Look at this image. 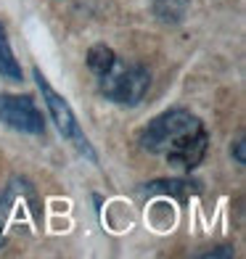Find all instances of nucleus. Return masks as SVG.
<instances>
[{"label":"nucleus","instance_id":"nucleus-1","mask_svg":"<svg viewBox=\"0 0 246 259\" xmlns=\"http://www.w3.org/2000/svg\"><path fill=\"white\" fill-rule=\"evenodd\" d=\"M140 146L151 154H164L172 167L193 169L207 154V130L191 111L172 109L143 130Z\"/></svg>","mask_w":246,"mask_h":259},{"label":"nucleus","instance_id":"nucleus-2","mask_svg":"<svg viewBox=\"0 0 246 259\" xmlns=\"http://www.w3.org/2000/svg\"><path fill=\"white\" fill-rule=\"evenodd\" d=\"M148 85H151V77L143 66L119 64V58L106 74H101V93L119 106H138L146 98Z\"/></svg>","mask_w":246,"mask_h":259},{"label":"nucleus","instance_id":"nucleus-3","mask_svg":"<svg viewBox=\"0 0 246 259\" xmlns=\"http://www.w3.org/2000/svg\"><path fill=\"white\" fill-rule=\"evenodd\" d=\"M0 122H6L11 130L29 135L45 133L43 114L29 96H0Z\"/></svg>","mask_w":246,"mask_h":259},{"label":"nucleus","instance_id":"nucleus-4","mask_svg":"<svg viewBox=\"0 0 246 259\" xmlns=\"http://www.w3.org/2000/svg\"><path fill=\"white\" fill-rule=\"evenodd\" d=\"M34 79H37V88H40V93H43V101H45V106H48V114H51V119L56 122L58 133H61L64 138L79 140L82 133H79V124H77V116H74V111H72V106H69V103L51 88V82L43 77L40 69H34Z\"/></svg>","mask_w":246,"mask_h":259},{"label":"nucleus","instance_id":"nucleus-5","mask_svg":"<svg viewBox=\"0 0 246 259\" xmlns=\"http://www.w3.org/2000/svg\"><path fill=\"white\" fill-rule=\"evenodd\" d=\"M0 79L21 82V66L16 61L14 51H11V42L6 37V27L3 24H0Z\"/></svg>","mask_w":246,"mask_h":259},{"label":"nucleus","instance_id":"nucleus-6","mask_svg":"<svg viewBox=\"0 0 246 259\" xmlns=\"http://www.w3.org/2000/svg\"><path fill=\"white\" fill-rule=\"evenodd\" d=\"M188 6H191V0H151L154 14L161 21H167V24H178V21H183V16L188 14Z\"/></svg>","mask_w":246,"mask_h":259},{"label":"nucleus","instance_id":"nucleus-7","mask_svg":"<svg viewBox=\"0 0 246 259\" xmlns=\"http://www.w3.org/2000/svg\"><path fill=\"white\" fill-rule=\"evenodd\" d=\"M114 64H116V53L109 45H93L88 51V66H90V72H96L98 77L106 74Z\"/></svg>","mask_w":246,"mask_h":259},{"label":"nucleus","instance_id":"nucleus-8","mask_svg":"<svg viewBox=\"0 0 246 259\" xmlns=\"http://www.w3.org/2000/svg\"><path fill=\"white\" fill-rule=\"evenodd\" d=\"M193 183H183V180H170V183H151L148 193H172V196H185L193 193L196 188H191Z\"/></svg>","mask_w":246,"mask_h":259},{"label":"nucleus","instance_id":"nucleus-9","mask_svg":"<svg viewBox=\"0 0 246 259\" xmlns=\"http://www.w3.org/2000/svg\"><path fill=\"white\" fill-rule=\"evenodd\" d=\"M233 154H236V161L238 164L246 161V156H243V140H238V143H236V151H233Z\"/></svg>","mask_w":246,"mask_h":259}]
</instances>
